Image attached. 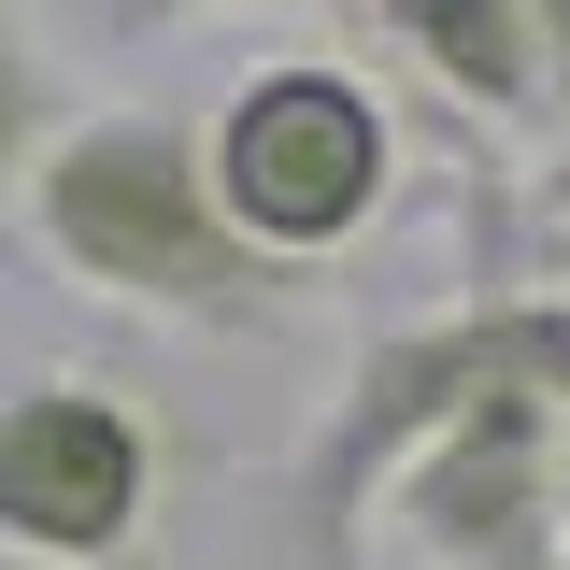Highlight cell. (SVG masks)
Returning a JSON list of instances; mask_svg holds the SVG:
<instances>
[{
	"instance_id": "cell-1",
	"label": "cell",
	"mask_w": 570,
	"mask_h": 570,
	"mask_svg": "<svg viewBox=\"0 0 570 570\" xmlns=\"http://www.w3.org/2000/svg\"><path fill=\"white\" fill-rule=\"evenodd\" d=\"M14 243H29L71 299L142 314V328H186V343H257L285 314V272L228 228L200 129L157 115V100H86V115L43 142Z\"/></svg>"
},
{
	"instance_id": "cell-5",
	"label": "cell",
	"mask_w": 570,
	"mask_h": 570,
	"mask_svg": "<svg viewBox=\"0 0 570 570\" xmlns=\"http://www.w3.org/2000/svg\"><path fill=\"white\" fill-rule=\"evenodd\" d=\"M570 400L557 385H499L485 414H456L400 471V542L428 570H557L570 557V456H557Z\"/></svg>"
},
{
	"instance_id": "cell-3",
	"label": "cell",
	"mask_w": 570,
	"mask_h": 570,
	"mask_svg": "<svg viewBox=\"0 0 570 570\" xmlns=\"http://www.w3.org/2000/svg\"><path fill=\"white\" fill-rule=\"evenodd\" d=\"M200 157H214L228 228H243L272 272H314V257L371 243L385 200H400V115H385V86L343 71V58L243 71V86L200 115Z\"/></svg>"
},
{
	"instance_id": "cell-10",
	"label": "cell",
	"mask_w": 570,
	"mask_h": 570,
	"mask_svg": "<svg viewBox=\"0 0 570 570\" xmlns=\"http://www.w3.org/2000/svg\"><path fill=\"white\" fill-rule=\"evenodd\" d=\"M542 228H570V142H557V171H542Z\"/></svg>"
},
{
	"instance_id": "cell-13",
	"label": "cell",
	"mask_w": 570,
	"mask_h": 570,
	"mask_svg": "<svg viewBox=\"0 0 570 570\" xmlns=\"http://www.w3.org/2000/svg\"><path fill=\"white\" fill-rule=\"evenodd\" d=\"M557 570H570V557H557Z\"/></svg>"
},
{
	"instance_id": "cell-4",
	"label": "cell",
	"mask_w": 570,
	"mask_h": 570,
	"mask_svg": "<svg viewBox=\"0 0 570 570\" xmlns=\"http://www.w3.org/2000/svg\"><path fill=\"white\" fill-rule=\"evenodd\" d=\"M171 499V428L115 371H29L0 400V557L14 570H142Z\"/></svg>"
},
{
	"instance_id": "cell-2",
	"label": "cell",
	"mask_w": 570,
	"mask_h": 570,
	"mask_svg": "<svg viewBox=\"0 0 570 570\" xmlns=\"http://www.w3.org/2000/svg\"><path fill=\"white\" fill-rule=\"evenodd\" d=\"M499 385H557L570 400V285L485 272L471 299H442V314L371 328V343L343 356L314 442L285 456V542H299V570H371V513L400 499V471H414L456 414H485Z\"/></svg>"
},
{
	"instance_id": "cell-9",
	"label": "cell",
	"mask_w": 570,
	"mask_h": 570,
	"mask_svg": "<svg viewBox=\"0 0 570 570\" xmlns=\"http://www.w3.org/2000/svg\"><path fill=\"white\" fill-rule=\"evenodd\" d=\"M542 14V58H557V86H570V0H528Z\"/></svg>"
},
{
	"instance_id": "cell-11",
	"label": "cell",
	"mask_w": 570,
	"mask_h": 570,
	"mask_svg": "<svg viewBox=\"0 0 570 570\" xmlns=\"http://www.w3.org/2000/svg\"><path fill=\"white\" fill-rule=\"evenodd\" d=\"M528 272H542V285H570V228H542V257H528Z\"/></svg>"
},
{
	"instance_id": "cell-8",
	"label": "cell",
	"mask_w": 570,
	"mask_h": 570,
	"mask_svg": "<svg viewBox=\"0 0 570 570\" xmlns=\"http://www.w3.org/2000/svg\"><path fill=\"white\" fill-rule=\"evenodd\" d=\"M129 29H186V14H356V0H115Z\"/></svg>"
},
{
	"instance_id": "cell-12",
	"label": "cell",
	"mask_w": 570,
	"mask_h": 570,
	"mask_svg": "<svg viewBox=\"0 0 570 570\" xmlns=\"http://www.w3.org/2000/svg\"><path fill=\"white\" fill-rule=\"evenodd\" d=\"M557 456H570V428H557Z\"/></svg>"
},
{
	"instance_id": "cell-7",
	"label": "cell",
	"mask_w": 570,
	"mask_h": 570,
	"mask_svg": "<svg viewBox=\"0 0 570 570\" xmlns=\"http://www.w3.org/2000/svg\"><path fill=\"white\" fill-rule=\"evenodd\" d=\"M71 115H86V100L58 86L43 29H29V0H0V243L29 228V171H43V142H58Z\"/></svg>"
},
{
	"instance_id": "cell-6",
	"label": "cell",
	"mask_w": 570,
	"mask_h": 570,
	"mask_svg": "<svg viewBox=\"0 0 570 570\" xmlns=\"http://www.w3.org/2000/svg\"><path fill=\"white\" fill-rule=\"evenodd\" d=\"M385 29V58H414L471 129H528L557 100V58H542V14L528 0H356Z\"/></svg>"
}]
</instances>
